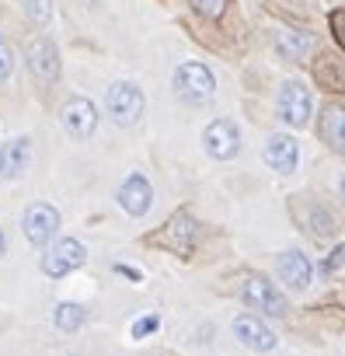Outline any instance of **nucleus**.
Segmentation results:
<instances>
[{"label": "nucleus", "mask_w": 345, "mask_h": 356, "mask_svg": "<svg viewBox=\"0 0 345 356\" xmlns=\"http://www.w3.org/2000/svg\"><path fill=\"white\" fill-rule=\"evenodd\" d=\"M175 91H178V98H185V102H206V98H213V91H217V77H213V70L203 67V63H182V67L175 70Z\"/></svg>", "instance_id": "f257e3e1"}, {"label": "nucleus", "mask_w": 345, "mask_h": 356, "mask_svg": "<svg viewBox=\"0 0 345 356\" xmlns=\"http://www.w3.org/2000/svg\"><path fill=\"white\" fill-rule=\"evenodd\" d=\"M105 105H108V115L119 126H136L140 115H143V91L136 84H129V81H119V84L108 88Z\"/></svg>", "instance_id": "f03ea898"}, {"label": "nucleus", "mask_w": 345, "mask_h": 356, "mask_svg": "<svg viewBox=\"0 0 345 356\" xmlns=\"http://www.w3.org/2000/svg\"><path fill=\"white\" fill-rule=\"evenodd\" d=\"M276 108H279V119H283V122H289V126H307V122H310V108H314L310 88L300 84V81L283 84Z\"/></svg>", "instance_id": "7ed1b4c3"}, {"label": "nucleus", "mask_w": 345, "mask_h": 356, "mask_svg": "<svg viewBox=\"0 0 345 356\" xmlns=\"http://www.w3.org/2000/svg\"><path fill=\"white\" fill-rule=\"evenodd\" d=\"M84 262H87V248L77 238H63L42 255V273L46 276H67V273L81 269Z\"/></svg>", "instance_id": "20e7f679"}, {"label": "nucleus", "mask_w": 345, "mask_h": 356, "mask_svg": "<svg viewBox=\"0 0 345 356\" xmlns=\"http://www.w3.org/2000/svg\"><path fill=\"white\" fill-rule=\"evenodd\" d=\"M22 231H25V238H28L32 245H49V241L56 238V231H60V213H56V207H49V203H32V207L25 210V217H22Z\"/></svg>", "instance_id": "39448f33"}, {"label": "nucleus", "mask_w": 345, "mask_h": 356, "mask_svg": "<svg viewBox=\"0 0 345 356\" xmlns=\"http://www.w3.org/2000/svg\"><path fill=\"white\" fill-rule=\"evenodd\" d=\"M241 293H244V304L251 311H262V314H272V318H283L286 314V297L269 280H262V276H248Z\"/></svg>", "instance_id": "423d86ee"}, {"label": "nucleus", "mask_w": 345, "mask_h": 356, "mask_svg": "<svg viewBox=\"0 0 345 356\" xmlns=\"http://www.w3.org/2000/svg\"><path fill=\"white\" fill-rule=\"evenodd\" d=\"M203 143H206V150H210L217 161H227V157H234V154L241 150V133H237V126H234L230 119H217V122L206 126Z\"/></svg>", "instance_id": "0eeeda50"}, {"label": "nucleus", "mask_w": 345, "mask_h": 356, "mask_svg": "<svg viewBox=\"0 0 345 356\" xmlns=\"http://www.w3.org/2000/svg\"><path fill=\"white\" fill-rule=\"evenodd\" d=\"M63 126H67V133H70L74 140H87V136L94 133V126H98L94 105H91L87 98H70V102L63 105Z\"/></svg>", "instance_id": "6e6552de"}, {"label": "nucleus", "mask_w": 345, "mask_h": 356, "mask_svg": "<svg viewBox=\"0 0 345 356\" xmlns=\"http://www.w3.org/2000/svg\"><path fill=\"white\" fill-rule=\"evenodd\" d=\"M234 335H237L241 346H248V349H255V353H269V349L276 346L272 328L262 325V318H255V314H241V318H234Z\"/></svg>", "instance_id": "1a4fd4ad"}, {"label": "nucleus", "mask_w": 345, "mask_h": 356, "mask_svg": "<svg viewBox=\"0 0 345 356\" xmlns=\"http://www.w3.org/2000/svg\"><path fill=\"white\" fill-rule=\"evenodd\" d=\"M119 203H122V210L129 217H143L150 210V203H153L150 182H146L143 175H129L126 182H122V189H119Z\"/></svg>", "instance_id": "9d476101"}, {"label": "nucleus", "mask_w": 345, "mask_h": 356, "mask_svg": "<svg viewBox=\"0 0 345 356\" xmlns=\"http://www.w3.org/2000/svg\"><path fill=\"white\" fill-rule=\"evenodd\" d=\"M28 67L39 81H56L60 74V53L49 39H32L28 42Z\"/></svg>", "instance_id": "9b49d317"}, {"label": "nucleus", "mask_w": 345, "mask_h": 356, "mask_svg": "<svg viewBox=\"0 0 345 356\" xmlns=\"http://www.w3.org/2000/svg\"><path fill=\"white\" fill-rule=\"evenodd\" d=\"M265 161H269V168L289 175V171L296 168V161H300V147H296V140H293L289 133H276V136H269V143H265Z\"/></svg>", "instance_id": "f8f14e48"}, {"label": "nucleus", "mask_w": 345, "mask_h": 356, "mask_svg": "<svg viewBox=\"0 0 345 356\" xmlns=\"http://www.w3.org/2000/svg\"><path fill=\"white\" fill-rule=\"evenodd\" d=\"M276 273H279V280H283L289 290H307V286H310V262H307V255H300V252L279 255Z\"/></svg>", "instance_id": "ddd939ff"}, {"label": "nucleus", "mask_w": 345, "mask_h": 356, "mask_svg": "<svg viewBox=\"0 0 345 356\" xmlns=\"http://www.w3.org/2000/svg\"><path fill=\"white\" fill-rule=\"evenodd\" d=\"M28 157H32V140L28 136L8 140L4 147H0V175H4V178H18L25 171Z\"/></svg>", "instance_id": "4468645a"}, {"label": "nucleus", "mask_w": 345, "mask_h": 356, "mask_svg": "<svg viewBox=\"0 0 345 356\" xmlns=\"http://www.w3.org/2000/svg\"><path fill=\"white\" fill-rule=\"evenodd\" d=\"M192 234H196V227H192V220H189V213H178L175 220H171L167 227H164V234H160V245H167V248H175V252H189L192 248Z\"/></svg>", "instance_id": "2eb2a0df"}, {"label": "nucleus", "mask_w": 345, "mask_h": 356, "mask_svg": "<svg viewBox=\"0 0 345 356\" xmlns=\"http://www.w3.org/2000/svg\"><path fill=\"white\" fill-rule=\"evenodd\" d=\"M321 136H324L335 150H345V108L331 105V108L321 115Z\"/></svg>", "instance_id": "dca6fc26"}, {"label": "nucleus", "mask_w": 345, "mask_h": 356, "mask_svg": "<svg viewBox=\"0 0 345 356\" xmlns=\"http://www.w3.org/2000/svg\"><path fill=\"white\" fill-rule=\"evenodd\" d=\"M84 307L81 304H74V300H63V304H56V311H53V325L60 328V332H77L81 325H84Z\"/></svg>", "instance_id": "f3484780"}, {"label": "nucleus", "mask_w": 345, "mask_h": 356, "mask_svg": "<svg viewBox=\"0 0 345 356\" xmlns=\"http://www.w3.org/2000/svg\"><path fill=\"white\" fill-rule=\"evenodd\" d=\"M300 220H303V227H307V231H310L314 238H317V234H321V238H328V234L335 231V224H331V217H328V213H324L321 207H317V210L310 207L307 213H300Z\"/></svg>", "instance_id": "a211bd4d"}, {"label": "nucleus", "mask_w": 345, "mask_h": 356, "mask_svg": "<svg viewBox=\"0 0 345 356\" xmlns=\"http://www.w3.org/2000/svg\"><path fill=\"white\" fill-rule=\"evenodd\" d=\"M22 4H25V11H28V18H32V22L49 25V18H53V11H49V0H22Z\"/></svg>", "instance_id": "6ab92c4d"}, {"label": "nucleus", "mask_w": 345, "mask_h": 356, "mask_svg": "<svg viewBox=\"0 0 345 356\" xmlns=\"http://www.w3.org/2000/svg\"><path fill=\"white\" fill-rule=\"evenodd\" d=\"M279 49H286L289 56H303L307 49H310V39H303V35H279Z\"/></svg>", "instance_id": "aec40b11"}, {"label": "nucleus", "mask_w": 345, "mask_h": 356, "mask_svg": "<svg viewBox=\"0 0 345 356\" xmlns=\"http://www.w3.org/2000/svg\"><path fill=\"white\" fill-rule=\"evenodd\" d=\"M189 4H192L199 15H206V18H220L224 8H227V0H189Z\"/></svg>", "instance_id": "412c9836"}, {"label": "nucleus", "mask_w": 345, "mask_h": 356, "mask_svg": "<svg viewBox=\"0 0 345 356\" xmlns=\"http://www.w3.org/2000/svg\"><path fill=\"white\" fill-rule=\"evenodd\" d=\"M157 325H160L157 314H143L140 321H133V339H146L150 332H157Z\"/></svg>", "instance_id": "4be33fe9"}, {"label": "nucleus", "mask_w": 345, "mask_h": 356, "mask_svg": "<svg viewBox=\"0 0 345 356\" xmlns=\"http://www.w3.org/2000/svg\"><path fill=\"white\" fill-rule=\"evenodd\" d=\"M11 67H15V60H11V46L4 42V35H0V81L11 74Z\"/></svg>", "instance_id": "5701e85b"}, {"label": "nucleus", "mask_w": 345, "mask_h": 356, "mask_svg": "<svg viewBox=\"0 0 345 356\" xmlns=\"http://www.w3.org/2000/svg\"><path fill=\"white\" fill-rule=\"evenodd\" d=\"M345 266V245H338L335 252H331V259L324 262V273H335V269H342Z\"/></svg>", "instance_id": "b1692460"}, {"label": "nucleus", "mask_w": 345, "mask_h": 356, "mask_svg": "<svg viewBox=\"0 0 345 356\" xmlns=\"http://www.w3.org/2000/svg\"><path fill=\"white\" fill-rule=\"evenodd\" d=\"M331 25H335V35H338V42L345 46V15H342V11H335V15H331Z\"/></svg>", "instance_id": "393cba45"}, {"label": "nucleus", "mask_w": 345, "mask_h": 356, "mask_svg": "<svg viewBox=\"0 0 345 356\" xmlns=\"http://www.w3.org/2000/svg\"><path fill=\"white\" fill-rule=\"evenodd\" d=\"M115 273H122V276H129V280H140V273L129 269V266H115Z\"/></svg>", "instance_id": "a878e982"}, {"label": "nucleus", "mask_w": 345, "mask_h": 356, "mask_svg": "<svg viewBox=\"0 0 345 356\" xmlns=\"http://www.w3.org/2000/svg\"><path fill=\"white\" fill-rule=\"evenodd\" d=\"M0 252H4V231H0Z\"/></svg>", "instance_id": "bb28decb"}, {"label": "nucleus", "mask_w": 345, "mask_h": 356, "mask_svg": "<svg viewBox=\"0 0 345 356\" xmlns=\"http://www.w3.org/2000/svg\"><path fill=\"white\" fill-rule=\"evenodd\" d=\"M342 196H345V182H342Z\"/></svg>", "instance_id": "cd10ccee"}, {"label": "nucleus", "mask_w": 345, "mask_h": 356, "mask_svg": "<svg viewBox=\"0 0 345 356\" xmlns=\"http://www.w3.org/2000/svg\"><path fill=\"white\" fill-rule=\"evenodd\" d=\"M87 4H94V0H87Z\"/></svg>", "instance_id": "c85d7f7f"}]
</instances>
